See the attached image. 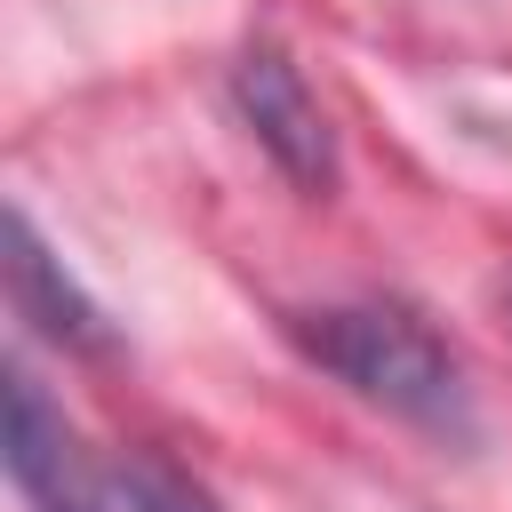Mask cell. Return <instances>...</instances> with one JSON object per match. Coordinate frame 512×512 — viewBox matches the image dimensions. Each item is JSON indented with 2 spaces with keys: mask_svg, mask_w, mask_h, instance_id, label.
<instances>
[{
  "mask_svg": "<svg viewBox=\"0 0 512 512\" xmlns=\"http://www.w3.org/2000/svg\"><path fill=\"white\" fill-rule=\"evenodd\" d=\"M120 496H128V512H216L184 472H168V464H128L120 472Z\"/></svg>",
  "mask_w": 512,
  "mask_h": 512,
  "instance_id": "cell-5",
  "label": "cell"
},
{
  "mask_svg": "<svg viewBox=\"0 0 512 512\" xmlns=\"http://www.w3.org/2000/svg\"><path fill=\"white\" fill-rule=\"evenodd\" d=\"M0 464H8V488L24 496V512H112L104 472L88 464L80 432L64 424V408L40 392L32 368L0 376Z\"/></svg>",
  "mask_w": 512,
  "mask_h": 512,
  "instance_id": "cell-2",
  "label": "cell"
},
{
  "mask_svg": "<svg viewBox=\"0 0 512 512\" xmlns=\"http://www.w3.org/2000/svg\"><path fill=\"white\" fill-rule=\"evenodd\" d=\"M0 264H8V304H16V320H32V336H48L56 352H112V320L64 272V256L40 240V224L24 208L0 216Z\"/></svg>",
  "mask_w": 512,
  "mask_h": 512,
  "instance_id": "cell-4",
  "label": "cell"
},
{
  "mask_svg": "<svg viewBox=\"0 0 512 512\" xmlns=\"http://www.w3.org/2000/svg\"><path fill=\"white\" fill-rule=\"evenodd\" d=\"M232 112H240V128L256 136V152L296 192H328L336 184V128H328L320 96L304 88V72L272 40L240 48V64H232Z\"/></svg>",
  "mask_w": 512,
  "mask_h": 512,
  "instance_id": "cell-3",
  "label": "cell"
},
{
  "mask_svg": "<svg viewBox=\"0 0 512 512\" xmlns=\"http://www.w3.org/2000/svg\"><path fill=\"white\" fill-rule=\"evenodd\" d=\"M288 336L336 384H352L368 408H384V416H400L432 440H472L480 432L464 360L408 304H320V312H296Z\"/></svg>",
  "mask_w": 512,
  "mask_h": 512,
  "instance_id": "cell-1",
  "label": "cell"
}]
</instances>
